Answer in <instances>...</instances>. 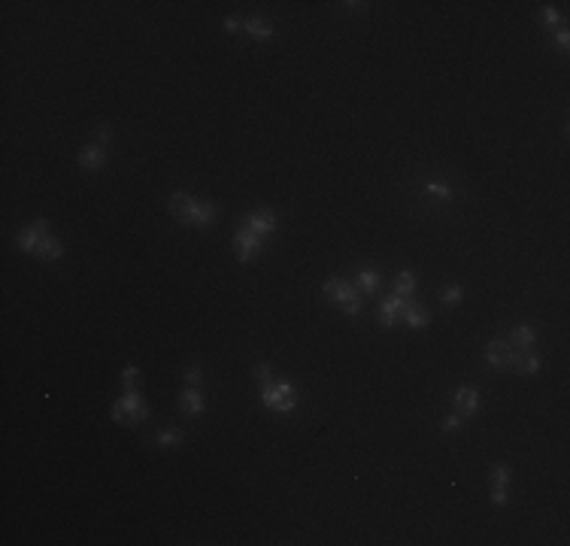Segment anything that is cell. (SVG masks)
Returning a JSON list of instances; mask_svg holds the SVG:
<instances>
[{
    "mask_svg": "<svg viewBox=\"0 0 570 546\" xmlns=\"http://www.w3.org/2000/svg\"><path fill=\"white\" fill-rule=\"evenodd\" d=\"M170 213L179 218L182 225H195V227H207L213 225V218L218 216V209L207 200H195L188 191H173L170 195Z\"/></svg>",
    "mask_w": 570,
    "mask_h": 546,
    "instance_id": "cell-1",
    "label": "cell"
},
{
    "mask_svg": "<svg viewBox=\"0 0 570 546\" xmlns=\"http://www.w3.org/2000/svg\"><path fill=\"white\" fill-rule=\"evenodd\" d=\"M261 404L273 410V413H294L300 404V395H298V388H294V382L289 379H267V382H261Z\"/></svg>",
    "mask_w": 570,
    "mask_h": 546,
    "instance_id": "cell-2",
    "label": "cell"
},
{
    "mask_svg": "<svg viewBox=\"0 0 570 546\" xmlns=\"http://www.w3.org/2000/svg\"><path fill=\"white\" fill-rule=\"evenodd\" d=\"M149 416V407H146L143 395L137 388H125V395L113 404V419L122 425H134V422H143Z\"/></svg>",
    "mask_w": 570,
    "mask_h": 546,
    "instance_id": "cell-3",
    "label": "cell"
},
{
    "mask_svg": "<svg viewBox=\"0 0 570 546\" xmlns=\"http://www.w3.org/2000/svg\"><path fill=\"white\" fill-rule=\"evenodd\" d=\"M325 295L334 300V304H340V309H343L346 316H358L361 313V298H358V288L352 286V282H343V279H328L325 282Z\"/></svg>",
    "mask_w": 570,
    "mask_h": 546,
    "instance_id": "cell-4",
    "label": "cell"
},
{
    "mask_svg": "<svg viewBox=\"0 0 570 546\" xmlns=\"http://www.w3.org/2000/svg\"><path fill=\"white\" fill-rule=\"evenodd\" d=\"M234 252H237V261L249 264V261H255V258H258V255L264 252V240H261V237H255L252 231H246V227H237V234H234Z\"/></svg>",
    "mask_w": 570,
    "mask_h": 546,
    "instance_id": "cell-5",
    "label": "cell"
},
{
    "mask_svg": "<svg viewBox=\"0 0 570 546\" xmlns=\"http://www.w3.org/2000/svg\"><path fill=\"white\" fill-rule=\"evenodd\" d=\"M240 227L252 231L255 237H261V240H267V237L277 231V216H273V209H255V213H249L243 218Z\"/></svg>",
    "mask_w": 570,
    "mask_h": 546,
    "instance_id": "cell-6",
    "label": "cell"
},
{
    "mask_svg": "<svg viewBox=\"0 0 570 546\" xmlns=\"http://www.w3.org/2000/svg\"><path fill=\"white\" fill-rule=\"evenodd\" d=\"M452 407H455V413H461L464 419L473 416L476 410L482 407L480 388H473V386H458V388L452 391Z\"/></svg>",
    "mask_w": 570,
    "mask_h": 546,
    "instance_id": "cell-7",
    "label": "cell"
},
{
    "mask_svg": "<svg viewBox=\"0 0 570 546\" xmlns=\"http://www.w3.org/2000/svg\"><path fill=\"white\" fill-rule=\"evenodd\" d=\"M43 237H49V222L46 218H36L34 225H27L22 234H18V249L22 252H36V246L43 243Z\"/></svg>",
    "mask_w": 570,
    "mask_h": 546,
    "instance_id": "cell-8",
    "label": "cell"
},
{
    "mask_svg": "<svg viewBox=\"0 0 570 546\" xmlns=\"http://www.w3.org/2000/svg\"><path fill=\"white\" fill-rule=\"evenodd\" d=\"M492 479H494V486H492V504H494V507H503V504L510 500V468H507V464H494Z\"/></svg>",
    "mask_w": 570,
    "mask_h": 546,
    "instance_id": "cell-9",
    "label": "cell"
},
{
    "mask_svg": "<svg viewBox=\"0 0 570 546\" xmlns=\"http://www.w3.org/2000/svg\"><path fill=\"white\" fill-rule=\"evenodd\" d=\"M485 361H489L494 370H507L513 364V346L507 340H492L485 346Z\"/></svg>",
    "mask_w": 570,
    "mask_h": 546,
    "instance_id": "cell-10",
    "label": "cell"
},
{
    "mask_svg": "<svg viewBox=\"0 0 570 546\" xmlns=\"http://www.w3.org/2000/svg\"><path fill=\"white\" fill-rule=\"evenodd\" d=\"M510 368H516L519 373H525V377H534V373L540 370V355L534 349H513V364Z\"/></svg>",
    "mask_w": 570,
    "mask_h": 546,
    "instance_id": "cell-11",
    "label": "cell"
},
{
    "mask_svg": "<svg viewBox=\"0 0 570 546\" xmlns=\"http://www.w3.org/2000/svg\"><path fill=\"white\" fill-rule=\"evenodd\" d=\"M507 343L513 349H534L537 346V328L534 325H516L507 337Z\"/></svg>",
    "mask_w": 570,
    "mask_h": 546,
    "instance_id": "cell-12",
    "label": "cell"
},
{
    "mask_svg": "<svg viewBox=\"0 0 570 546\" xmlns=\"http://www.w3.org/2000/svg\"><path fill=\"white\" fill-rule=\"evenodd\" d=\"M403 304H407V298H401V295H394V291H391V295L382 300V307H380V322H382L385 328H391V325L401 318Z\"/></svg>",
    "mask_w": 570,
    "mask_h": 546,
    "instance_id": "cell-13",
    "label": "cell"
},
{
    "mask_svg": "<svg viewBox=\"0 0 570 546\" xmlns=\"http://www.w3.org/2000/svg\"><path fill=\"white\" fill-rule=\"evenodd\" d=\"M79 164L85 170H100L106 164V149L104 146H97V143H85L79 149Z\"/></svg>",
    "mask_w": 570,
    "mask_h": 546,
    "instance_id": "cell-14",
    "label": "cell"
},
{
    "mask_svg": "<svg viewBox=\"0 0 570 546\" xmlns=\"http://www.w3.org/2000/svg\"><path fill=\"white\" fill-rule=\"evenodd\" d=\"M401 318L407 322V328H412V331H422V328H428V322H431L428 313H425V307L416 304V300H407V304H403Z\"/></svg>",
    "mask_w": 570,
    "mask_h": 546,
    "instance_id": "cell-15",
    "label": "cell"
},
{
    "mask_svg": "<svg viewBox=\"0 0 570 546\" xmlns=\"http://www.w3.org/2000/svg\"><path fill=\"white\" fill-rule=\"evenodd\" d=\"M204 407H207V404H204V395H200L197 386H188V388L179 395V410H182L186 416H200V413H204Z\"/></svg>",
    "mask_w": 570,
    "mask_h": 546,
    "instance_id": "cell-16",
    "label": "cell"
},
{
    "mask_svg": "<svg viewBox=\"0 0 570 546\" xmlns=\"http://www.w3.org/2000/svg\"><path fill=\"white\" fill-rule=\"evenodd\" d=\"M380 282H382V276L373 267H361V270L355 273V288L361 291V295H376Z\"/></svg>",
    "mask_w": 570,
    "mask_h": 546,
    "instance_id": "cell-17",
    "label": "cell"
},
{
    "mask_svg": "<svg viewBox=\"0 0 570 546\" xmlns=\"http://www.w3.org/2000/svg\"><path fill=\"white\" fill-rule=\"evenodd\" d=\"M243 34H249L252 40H270L273 24L267 18H243Z\"/></svg>",
    "mask_w": 570,
    "mask_h": 546,
    "instance_id": "cell-18",
    "label": "cell"
},
{
    "mask_svg": "<svg viewBox=\"0 0 570 546\" xmlns=\"http://www.w3.org/2000/svg\"><path fill=\"white\" fill-rule=\"evenodd\" d=\"M36 255H40L43 261H58L61 255H64V243L58 240V237H43V243L36 246Z\"/></svg>",
    "mask_w": 570,
    "mask_h": 546,
    "instance_id": "cell-19",
    "label": "cell"
},
{
    "mask_svg": "<svg viewBox=\"0 0 570 546\" xmlns=\"http://www.w3.org/2000/svg\"><path fill=\"white\" fill-rule=\"evenodd\" d=\"M394 295H401V298H412V295H416V273H412V270H401L398 279H394Z\"/></svg>",
    "mask_w": 570,
    "mask_h": 546,
    "instance_id": "cell-20",
    "label": "cell"
},
{
    "mask_svg": "<svg viewBox=\"0 0 570 546\" xmlns=\"http://www.w3.org/2000/svg\"><path fill=\"white\" fill-rule=\"evenodd\" d=\"M182 440H186V431H182V428H164V431H158V446L161 449H176Z\"/></svg>",
    "mask_w": 570,
    "mask_h": 546,
    "instance_id": "cell-21",
    "label": "cell"
},
{
    "mask_svg": "<svg viewBox=\"0 0 570 546\" xmlns=\"http://www.w3.org/2000/svg\"><path fill=\"white\" fill-rule=\"evenodd\" d=\"M425 195L437 197V200H452L455 197V188L449 186V182H440V179H431L425 186Z\"/></svg>",
    "mask_w": 570,
    "mask_h": 546,
    "instance_id": "cell-22",
    "label": "cell"
},
{
    "mask_svg": "<svg viewBox=\"0 0 570 546\" xmlns=\"http://www.w3.org/2000/svg\"><path fill=\"white\" fill-rule=\"evenodd\" d=\"M461 298H464L461 286H446L443 291H440V300H443L446 307H458V304H461Z\"/></svg>",
    "mask_w": 570,
    "mask_h": 546,
    "instance_id": "cell-23",
    "label": "cell"
},
{
    "mask_svg": "<svg viewBox=\"0 0 570 546\" xmlns=\"http://www.w3.org/2000/svg\"><path fill=\"white\" fill-rule=\"evenodd\" d=\"M540 18H543V24H546V27H552V31L564 24V22H562V13H558L555 6H543V9H540Z\"/></svg>",
    "mask_w": 570,
    "mask_h": 546,
    "instance_id": "cell-24",
    "label": "cell"
},
{
    "mask_svg": "<svg viewBox=\"0 0 570 546\" xmlns=\"http://www.w3.org/2000/svg\"><path fill=\"white\" fill-rule=\"evenodd\" d=\"M464 422H467V419L461 413H449V416H443V422H440V425H443V431H461Z\"/></svg>",
    "mask_w": 570,
    "mask_h": 546,
    "instance_id": "cell-25",
    "label": "cell"
},
{
    "mask_svg": "<svg viewBox=\"0 0 570 546\" xmlns=\"http://www.w3.org/2000/svg\"><path fill=\"white\" fill-rule=\"evenodd\" d=\"M137 379H140V370H137L134 364H127V368L122 370V382H125V388H137Z\"/></svg>",
    "mask_w": 570,
    "mask_h": 546,
    "instance_id": "cell-26",
    "label": "cell"
},
{
    "mask_svg": "<svg viewBox=\"0 0 570 546\" xmlns=\"http://www.w3.org/2000/svg\"><path fill=\"white\" fill-rule=\"evenodd\" d=\"M182 377H186V386H200V382H204V373H200V368H195V364H191V368H186V373H182Z\"/></svg>",
    "mask_w": 570,
    "mask_h": 546,
    "instance_id": "cell-27",
    "label": "cell"
},
{
    "mask_svg": "<svg viewBox=\"0 0 570 546\" xmlns=\"http://www.w3.org/2000/svg\"><path fill=\"white\" fill-rule=\"evenodd\" d=\"M109 143H113V127H109V125H100V127H97V146H104V149H106Z\"/></svg>",
    "mask_w": 570,
    "mask_h": 546,
    "instance_id": "cell-28",
    "label": "cell"
},
{
    "mask_svg": "<svg viewBox=\"0 0 570 546\" xmlns=\"http://www.w3.org/2000/svg\"><path fill=\"white\" fill-rule=\"evenodd\" d=\"M567 43H570V34H567V24H562V27H555V46L562 52H567Z\"/></svg>",
    "mask_w": 570,
    "mask_h": 546,
    "instance_id": "cell-29",
    "label": "cell"
},
{
    "mask_svg": "<svg viewBox=\"0 0 570 546\" xmlns=\"http://www.w3.org/2000/svg\"><path fill=\"white\" fill-rule=\"evenodd\" d=\"M225 31L228 34H243V18H225Z\"/></svg>",
    "mask_w": 570,
    "mask_h": 546,
    "instance_id": "cell-30",
    "label": "cell"
}]
</instances>
